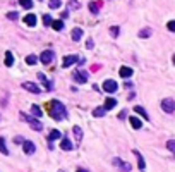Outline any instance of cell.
I'll return each instance as SVG.
<instances>
[{
	"label": "cell",
	"instance_id": "6",
	"mask_svg": "<svg viewBox=\"0 0 175 172\" xmlns=\"http://www.w3.org/2000/svg\"><path fill=\"white\" fill-rule=\"evenodd\" d=\"M77 59H79L77 55H65V57H64V60H62V67H70L72 64L77 62Z\"/></svg>",
	"mask_w": 175,
	"mask_h": 172
},
{
	"label": "cell",
	"instance_id": "17",
	"mask_svg": "<svg viewBox=\"0 0 175 172\" xmlns=\"http://www.w3.org/2000/svg\"><path fill=\"white\" fill-rule=\"evenodd\" d=\"M60 148L64 151H69V150H72V143H70L67 138H64V139H62V143H60Z\"/></svg>",
	"mask_w": 175,
	"mask_h": 172
},
{
	"label": "cell",
	"instance_id": "14",
	"mask_svg": "<svg viewBox=\"0 0 175 172\" xmlns=\"http://www.w3.org/2000/svg\"><path fill=\"white\" fill-rule=\"evenodd\" d=\"M38 79H39L41 83H43L45 86H47V90H48V91L52 90V83H50L48 79H47V77H45V74H43V72H38Z\"/></svg>",
	"mask_w": 175,
	"mask_h": 172
},
{
	"label": "cell",
	"instance_id": "9",
	"mask_svg": "<svg viewBox=\"0 0 175 172\" xmlns=\"http://www.w3.org/2000/svg\"><path fill=\"white\" fill-rule=\"evenodd\" d=\"M114 163L115 165H118V167H120V170L122 172H131V163H127V162H122V160L120 158H114Z\"/></svg>",
	"mask_w": 175,
	"mask_h": 172
},
{
	"label": "cell",
	"instance_id": "11",
	"mask_svg": "<svg viewBox=\"0 0 175 172\" xmlns=\"http://www.w3.org/2000/svg\"><path fill=\"white\" fill-rule=\"evenodd\" d=\"M118 74H120V76H122V77H125V79H127V77H131L132 74H134V71H132L131 67H125V65H124V67H120V71H118Z\"/></svg>",
	"mask_w": 175,
	"mask_h": 172
},
{
	"label": "cell",
	"instance_id": "12",
	"mask_svg": "<svg viewBox=\"0 0 175 172\" xmlns=\"http://www.w3.org/2000/svg\"><path fill=\"white\" fill-rule=\"evenodd\" d=\"M24 24H28V26H36V16L35 14H28L26 17H24Z\"/></svg>",
	"mask_w": 175,
	"mask_h": 172
},
{
	"label": "cell",
	"instance_id": "38",
	"mask_svg": "<svg viewBox=\"0 0 175 172\" xmlns=\"http://www.w3.org/2000/svg\"><path fill=\"white\" fill-rule=\"evenodd\" d=\"M86 47H88V48H93V47H95V45H93V40H91V38L86 41Z\"/></svg>",
	"mask_w": 175,
	"mask_h": 172
},
{
	"label": "cell",
	"instance_id": "28",
	"mask_svg": "<svg viewBox=\"0 0 175 172\" xmlns=\"http://www.w3.org/2000/svg\"><path fill=\"white\" fill-rule=\"evenodd\" d=\"M26 62H28L29 65H35L36 62H38V57H36V55H28V57H26Z\"/></svg>",
	"mask_w": 175,
	"mask_h": 172
},
{
	"label": "cell",
	"instance_id": "24",
	"mask_svg": "<svg viewBox=\"0 0 175 172\" xmlns=\"http://www.w3.org/2000/svg\"><path fill=\"white\" fill-rule=\"evenodd\" d=\"M0 153H2V155H9V150H7V145H5L4 138H0Z\"/></svg>",
	"mask_w": 175,
	"mask_h": 172
},
{
	"label": "cell",
	"instance_id": "40",
	"mask_svg": "<svg viewBox=\"0 0 175 172\" xmlns=\"http://www.w3.org/2000/svg\"><path fill=\"white\" fill-rule=\"evenodd\" d=\"M22 141H24V139H22L21 136H17V138H16V139H14V143H17V145H21Z\"/></svg>",
	"mask_w": 175,
	"mask_h": 172
},
{
	"label": "cell",
	"instance_id": "33",
	"mask_svg": "<svg viewBox=\"0 0 175 172\" xmlns=\"http://www.w3.org/2000/svg\"><path fill=\"white\" fill-rule=\"evenodd\" d=\"M48 7L50 9H58V7H60V0H50Z\"/></svg>",
	"mask_w": 175,
	"mask_h": 172
},
{
	"label": "cell",
	"instance_id": "27",
	"mask_svg": "<svg viewBox=\"0 0 175 172\" xmlns=\"http://www.w3.org/2000/svg\"><path fill=\"white\" fill-rule=\"evenodd\" d=\"M134 110H136V112H137V114H139L141 117H144V119H149V115H148V114H146V110H144V108H143V107H139V105H137V107L134 108Z\"/></svg>",
	"mask_w": 175,
	"mask_h": 172
},
{
	"label": "cell",
	"instance_id": "43",
	"mask_svg": "<svg viewBox=\"0 0 175 172\" xmlns=\"http://www.w3.org/2000/svg\"><path fill=\"white\" fill-rule=\"evenodd\" d=\"M173 64H175V55H173Z\"/></svg>",
	"mask_w": 175,
	"mask_h": 172
},
{
	"label": "cell",
	"instance_id": "26",
	"mask_svg": "<svg viewBox=\"0 0 175 172\" xmlns=\"http://www.w3.org/2000/svg\"><path fill=\"white\" fill-rule=\"evenodd\" d=\"M58 138H62L60 131H57V129H53V131H50V141H53V139H58Z\"/></svg>",
	"mask_w": 175,
	"mask_h": 172
},
{
	"label": "cell",
	"instance_id": "39",
	"mask_svg": "<svg viewBox=\"0 0 175 172\" xmlns=\"http://www.w3.org/2000/svg\"><path fill=\"white\" fill-rule=\"evenodd\" d=\"M125 115H127V112H125V110H122L120 114H118V119H125Z\"/></svg>",
	"mask_w": 175,
	"mask_h": 172
},
{
	"label": "cell",
	"instance_id": "35",
	"mask_svg": "<svg viewBox=\"0 0 175 172\" xmlns=\"http://www.w3.org/2000/svg\"><path fill=\"white\" fill-rule=\"evenodd\" d=\"M7 17H9L10 21H16V19L19 17V14L17 12H9V14H7Z\"/></svg>",
	"mask_w": 175,
	"mask_h": 172
},
{
	"label": "cell",
	"instance_id": "30",
	"mask_svg": "<svg viewBox=\"0 0 175 172\" xmlns=\"http://www.w3.org/2000/svg\"><path fill=\"white\" fill-rule=\"evenodd\" d=\"M118 33H120V28H118V26H112V28H110V34H112L114 38H117Z\"/></svg>",
	"mask_w": 175,
	"mask_h": 172
},
{
	"label": "cell",
	"instance_id": "8",
	"mask_svg": "<svg viewBox=\"0 0 175 172\" xmlns=\"http://www.w3.org/2000/svg\"><path fill=\"white\" fill-rule=\"evenodd\" d=\"M39 60H41L43 64H50V62L53 60V52L52 50H45L43 53L39 55Z\"/></svg>",
	"mask_w": 175,
	"mask_h": 172
},
{
	"label": "cell",
	"instance_id": "23",
	"mask_svg": "<svg viewBox=\"0 0 175 172\" xmlns=\"http://www.w3.org/2000/svg\"><path fill=\"white\" fill-rule=\"evenodd\" d=\"M105 114H106V110L103 107H96L95 110H93V115H95V117H103Z\"/></svg>",
	"mask_w": 175,
	"mask_h": 172
},
{
	"label": "cell",
	"instance_id": "2",
	"mask_svg": "<svg viewBox=\"0 0 175 172\" xmlns=\"http://www.w3.org/2000/svg\"><path fill=\"white\" fill-rule=\"evenodd\" d=\"M21 119L26 120V122H28V124H29L33 129H35V131H41V129H43L41 122H39L38 119H35V117H29V115H24V114H21Z\"/></svg>",
	"mask_w": 175,
	"mask_h": 172
},
{
	"label": "cell",
	"instance_id": "20",
	"mask_svg": "<svg viewBox=\"0 0 175 172\" xmlns=\"http://www.w3.org/2000/svg\"><path fill=\"white\" fill-rule=\"evenodd\" d=\"M12 64H14V55H12V52H5V65H7V67H10Z\"/></svg>",
	"mask_w": 175,
	"mask_h": 172
},
{
	"label": "cell",
	"instance_id": "16",
	"mask_svg": "<svg viewBox=\"0 0 175 172\" xmlns=\"http://www.w3.org/2000/svg\"><path fill=\"white\" fill-rule=\"evenodd\" d=\"M115 105H117V100H115V98H106L103 108H105V110H110V108H114Z\"/></svg>",
	"mask_w": 175,
	"mask_h": 172
},
{
	"label": "cell",
	"instance_id": "18",
	"mask_svg": "<svg viewBox=\"0 0 175 172\" xmlns=\"http://www.w3.org/2000/svg\"><path fill=\"white\" fill-rule=\"evenodd\" d=\"M129 120H131V126H132V127H134V129H141V126H143V122H141V120L137 119L136 115H132V117H131V119H129Z\"/></svg>",
	"mask_w": 175,
	"mask_h": 172
},
{
	"label": "cell",
	"instance_id": "1",
	"mask_svg": "<svg viewBox=\"0 0 175 172\" xmlns=\"http://www.w3.org/2000/svg\"><path fill=\"white\" fill-rule=\"evenodd\" d=\"M50 115H52V119H55V120H64L67 117L65 105H64L62 102H58V100H53V102L50 103Z\"/></svg>",
	"mask_w": 175,
	"mask_h": 172
},
{
	"label": "cell",
	"instance_id": "19",
	"mask_svg": "<svg viewBox=\"0 0 175 172\" xmlns=\"http://www.w3.org/2000/svg\"><path fill=\"white\" fill-rule=\"evenodd\" d=\"M100 7H101V2H91V4H89V10H91L93 14L100 12Z\"/></svg>",
	"mask_w": 175,
	"mask_h": 172
},
{
	"label": "cell",
	"instance_id": "5",
	"mask_svg": "<svg viewBox=\"0 0 175 172\" xmlns=\"http://www.w3.org/2000/svg\"><path fill=\"white\" fill-rule=\"evenodd\" d=\"M22 148H24V153L26 155H33L36 151V146L33 141H29V139H26V141L22 143Z\"/></svg>",
	"mask_w": 175,
	"mask_h": 172
},
{
	"label": "cell",
	"instance_id": "44",
	"mask_svg": "<svg viewBox=\"0 0 175 172\" xmlns=\"http://www.w3.org/2000/svg\"><path fill=\"white\" fill-rule=\"evenodd\" d=\"M58 172H65V170H58Z\"/></svg>",
	"mask_w": 175,
	"mask_h": 172
},
{
	"label": "cell",
	"instance_id": "25",
	"mask_svg": "<svg viewBox=\"0 0 175 172\" xmlns=\"http://www.w3.org/2000/svg\"><path fill=\"white\" fill-rule=\"evenodd\" d=\"M31 112H33V115L38 117V119H39L41 115H43V112H41V108H39L38 105H33V107H31Z\"/></svg>",
	"mask_w": 175,
	"mask_h": 172
},
{
	"label": "cell",
	"instance_id": "10",
	"mask_svg": "<svg viewBox=\"0 0 175 172\" xmlns=\"http://www.w3.org/2000/svg\"><path fill=\"white\" fill-rule=\"evenodd\" d=\"M74 79L77 83H86L88 81V74L84 72V71H76V72H74Z\"/></svg>",
	"mask_w": 175,
	"mask_h": 172
},
{
	"label": "cell",
	"instance_id": "7",
	"mask_svg": "<svg viewBox=\"0 0 175 172\" xmlns=\"http://www.w3.org/2000/svg\"><path fill=\"white\" fill-rule=\"evenodd\" d=\"M22 88H24V90L26 91H29V93H35V95H38V93H41V90H39V86H36L35 83H24V84H22Z\"/></svg>",
	"mask_w": 175,
	"mask_h": 172
},
{
	"label": "cell",
	"instance_id": "13",
	"mask_svg": "<svg viewBox=\"0 0 175 172\" xmlns=\"http://www.w3.org/2000/svg\"><path fill=\"white\" fill-rule=\"evenodd\" d=\"M134 155H136V158H137V167H139L141 170H144L146 163H144V158H143V155H141L139 151H136V150H134Z\"/></svg>",
	"mask_w": 175,
	"mask_h": 172
},
{
	"label": "cell",
	"instance_id": "36",
	"mask_svg": "<svg viewBox=\"0 0 175 172\" xmlns=\"http://www.w3.org/2000/svg\"><path fill=\"white\" fill-rule=\"evenodd\" d=\"M166 28L172 31V33H175V21H168V24H166Z\"/></svg>",
	"mask_w": 175,
	"mask_h": 172
},
{
	"label": "cell",
	"instance_id": "3",
	"mask_svg": "<svg viewBox=\"0 0 175 172\" xmlns=\"http://www.w3.org/2000/svg\"><path fill=\"white\" fill-rule=\"evenodd\" d=\"M162 108L166 112V114H173L175 112V100H172V98L162 100Z\"/></svg>",
	"mask_w": 175,
	"mask_h": 172
},
{
	"label": "cell",
	"instance_id": "15",
	"mask_svg": "<svg viewBox=\"0 0 175 172\" xmlns=\"http://www.w3.org/2000/svg\"><path fill=\"white\" fill-rule=\"evenodd\" d=\"M81 38H83V29H81V28H74V29H72V40H74V41H79Z\"/></svg>",
	"mask_w": 175,
	"mask_h": 172
},
{
	"label": "cell",
	"instance_id": "29",
	"mask_svg": "<svg viewBox=\"0 0 175 172\" xmlns=\"http://www.w3.org/2000/svg\"><path fill=\"white\" fill-rule=\"evenodd\" d=\"M19 4H21L24 9H31L33 7V0H19Z\"/></svg>",
	"mask_w": 175,
	"mask_h": 172
},
{
	"label": "cell",
	"instance_id": "21",
	"mask_svg": "<svg viewBox=\"0 0 175 172\" xmlns=\"http://www.w3.org/2000/svg\"><path fill=\"white\" fill-rule=\"evenodd\" d=\"M52 28L55 31H62L64 29V21H62V19H58V21H52Z\"/></svg>",
	"mask_w": 175,
	"mask_h": 172
},
{
	"label": "cell",
	"instance_id": "32",
	"mask_svg": "<svg viewBox=\"0 0 175 172\" xmlns=\"http://www.w3.org/2000/svg\"><path fill=\"white\" fill-rule=\"evenodd\" d=\"M139 36L141 38H148V36H151V29H148V28H146V29H141Z\"/></svg>",
	"mask_w": 175,
	"mask_h": 172
},
{
	"label": "cell",
	"instance_id": "41",
	"mask_svg": "<svg viewBox=\"0 0 175 172\" xmlns=\"http://www.w3.org/2000/svg\"><path fill=\"white\" fill-rule=\"evenodd\" d=\"M62 19H65V17H69V10H64V12H62Z\"/></svg>",
	"mask_w": 175,
	"mask_h": 172
},
{
	"label": "cell",
	"instance_id": "31",
	"mask_svg": "<svg viewBox=\"0 0 175 172\" xmlns=\"http://www.w3.org/2000/svg\"><path fill=\"white\" fill-rule=\"evenodd\" d=\"M166 148L175 155V139H170V141H166Z\"/></svg>",
	"mask_w": 175,
	"mask_h": 172
},
{
	"label": "cell",
	"instance_id": "37",
	"mask_svg": "<svg viewBox=\"0 0 175 172\" xmlns=\"http://www.w3.org/2000/svg\"><path fill=\"white\" fill-rule=\"evenodd\" d=\"M70 9H79V2L72 0V2H70Z\"/></svg>",
	"mask_w": 175,
	"mask_h": 172
},
{
	"label": "cell",
	"instance_id": "42",
	"mask_svg": "<svg viewBox=\"0 0 175 172\" xmlns=\"http://www.w3.org/2000/svg\"><path fill=\"white\" fill-rule=\"evenodd\" d=\"M77 172H89V170H86V169H77Z\"/></svg>",
	"mask_w": 175,
	"mask_h": 172
},
{
	"label": "cell",
	"instance_id": "22",
	"mask_svg": "<svg viewBox=\"0 0 175 172\" xmlns=\"http://www.w3.org/2000/svg\"><path fill=\"white\" fill-rule=\"evenodd\" d=\"M74 136H76V141L83 139V129L79 127V126H74Z\"/></svg>",
	"mask_w": 175,
	"mask_h": 172
},
{
	"label": "cell",
	"instance_id": "4",
	"mask_svg": "<svg viewBox=\"0 0 175 172\" xmlns=\"http://www.w3.org/2000/svg\"><path fill=\"white\" fill-rule=\"evenodd\" d=\"M117 90H118V84L114 79H106V81L103 83V91H106V93H115Z\"/></svg>",
	"mask_w": 175,
	"mask_h": 172
},
{
	"label": "cell",
	"instance_id": "34",
	"mask_svg": "<svg viewBox=\"0 0 175 172\" xmlns=\"http://www.w3.org/2000/svg\"><path fill=\"white\" fill-rule=\"evenodd\" d=\"M43 24L45 26H52V17H50L48 14H45L43 16Z\"/></svg>",
	"mask_w": 175,
	"mask_h": 172
}]
</instances>
